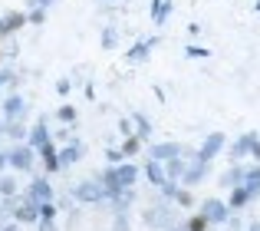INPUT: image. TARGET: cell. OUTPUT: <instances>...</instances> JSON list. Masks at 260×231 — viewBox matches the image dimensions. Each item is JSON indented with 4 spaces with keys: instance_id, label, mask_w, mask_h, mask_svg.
<instances>
[{
    "instance_id": "obj_1",
    "label": "cell",
    "mask_w": 260,
    "mask_h": 231,
    "mask_svg": "<svg viewBox=\"0 0 260 231\" xmlns=\"http://www.w3.org/2000/svg\"><path fill=\"white\" fill-rule=\"evenodd\" d=\"M135 165H122V168H109L106 175H102V192H122V188H132L135 182Z\"/></svg>"
},
{
    "instance_id": "obj_12",
    "label": "cell",
    "mask_w": 260,
    "mask_h": 231,
    "mask_svg": "<svg viewBox=\"0 0 260 231\" xmlns=\"http://www.w3.org/2000/svg\"><path fill=\"white\" fill-rule=\"evenodd\" d=\"M79 159H83V146H79V142H76V146H66L63 152H59V162H63V165H70V162H79Z\"/></svg>"
},
{
    "instance_id": "obj_11",
    "label": "cell",
    "mask_w": 260,
    "mask_h": 231,
    "mask_svg": "<svg viewBox=\"0 0 260 231\" xmlns=\"http://www.w3.org/2000/svg\"><path fill=\"white\" fill-rule=\"evenodd\" d=\"M50 146V132H46V126L40 122V126L30 129V149H46Z\"/></svg>"
},
{
    "instance_id": "obj_33",
    "label": "cell",
    "mask_w": 260,
    "mask_h": 231,
    "mask_svg": "<svg viewBox=\"0 0 260 231\" xmlns=\"http://www.w3.org/2000/svg\"><path fill=\"white\" fill-rule=\"evenodd\" d=\"M135 122H139V135H148V122L142 119V115H139V119H135Z\"/></svg>"
},
{
    "instance_id": "obj_25",
    "label": "cell",
    "mask_w": 260,
    "mask_h": 231,
    "mask_svg": "<svg viewBox=\"0 0 260 231\" xmlns=\"http://www.w3.org/2000/svg\"><path fill=\"white\" fill-rule=\"evenodd\" d=\"M145 53H148V43H139V46H135L132 53H128V60H142Z\"/></svg>"
},
{
    "instance_id": "obj_14",
    "label": "cell",
    "mask_w": 260,
    "mask_h": 231,
    "mask_svg": "<svg viewBox=\"0 0 260 231\" xmlns=\"http://www.w3.org/2000/svg\"><path fill=\"white\" fill-rule=\"evenodd\" d=\"M43 162H46V168H50V172H56V168L63 165V162H59V152H56L53 146H46V149H43Z\"/></svg>"
},
{
    "instance_id": "obj_18",
    "label": "cell",
    "mask_w": 260,
    "mask_h": 231,
    "mask_svg": "<svg viewBox=\"0 0 260 231\" xmlns=\"http://www.w3.org/2000/svg\"><path fill=\"white\" fill-rule=\"evenodd\" d=\"M0 195H7V198L17 195V179H13V175H4V179H0Z\"/></svg>"
},
{
    "instance_id": "obj_22",
    "label": "cell",
    "mask_w": 260,
    "mask_h": 231,
    "mask_svg": "<svg viewBox=\"0 0 260 231\" xmlns=\"http://www.w3.org/2000/svg\"><path fill=\"white\" fill-rule=\"evenodd\" d=\"M7 132H10L13 139H23V135H26V129H23V122H10V126H7Z\"/></svg>"
},
{
    "instance_id": "obj_15",
    "label": "cell",
    "mask_w": 260,
    "mask_h": 231,
    "mask_svg": "<svg viewBox=\"0 0 260 231\" xmlns=\"http://www.w3.org/2000/svg\"><path fill=\"white\" fill-rule=\"evenodd\" d=\"M224 185L241 188L244 185V168H231V172H224Z\"/></svg>"
},
{
    "instance_id": "obj_27",
    "label": "cell",
    "mask_w": 260,
    "mask_h": 231,
    "mask_svg": "<svg viewBox=\"0 0 260 231\" xmlns=\"http://www.w3.org/2000/svg\"><path fill=\"white\" fill-rule=\"evenodd\" d=\"M112 231H128V218H125V215H119V218H115Z\"/></svg>"
},
{
    "instance_id": "obj_8",
    "label": "cell",
    "mask_w": 260,
    "mask_h": 231,
    "mask_svg": "<svg viewBox=\"0 0 260 231\" xmlns=\"http://www.w3.org/2000/svg\"><path fill=\"white\" fill-rule=\"evenodd\" d=\"M13 218L23 221V225H33V221H40V208H37V205H33V201L23 195V205H20L17 212H13Z\"/></svg>"
},
{
    "instance_id": "obj_20",
    "label": "cell",
    "mask_w": 260,
    "mask_h": 231,
    "mask_svg": "<svg viewBox=\"0 0 260 231\" xmlns=\"http://www.w3.org/2000/svg\"><path fill=\"white\" fill-rule=\"evenodd\" d=\"M244 201H250V195H247V188H231V208H237V205H244Z\"/></svg>"
},
{
    "instance_id": "obj_21",
    "label": "cell",
    "mask_w": 260,
    "mask_h": 231,
    "mask_svg": "<svg viewBox=\"0 0 260 231\" xmlns=\"http://www.w3.org/2000/svg\"><path fill=\"white\" fill-rule=\"evenodd\" d=\"M168 182H172V179H178V175H184V162L181 159H172V162H168Z\"/></svg>"
},
{
    "instance_id": "obj_23",
    "label": "cell",
    "mask_w": 260,
    "mask_h": 231,
    "mask_svg": "<svg viewBox=\"0 0 260 231\" xmlns=\"http://www.w3.org/2000/svg\"><path fill=\"white\" fill-rule=\"evenodd\" d=\"M201 175H204V162H201V165H194V168H188V175H184V179H188V182H198Z\"/></svg>"
},
{
    "instance_id": "obj_6",
    "label": "cell",
    "mask_w": 260,
    "mask_h": 231,
    "mask_svg": "<svg viewBox=\"0 0 260 231\" xmlns=\"http://www.w3.org/2000/svg\"><path fill=\"white\" fill-rule=\"evenodd\" d=\"M26 112V103H23V96H10V99H4V119H10V122H20V115Z\"/></svg>"
},
{
    "instance_id": "obj_10",
    "label": "cell",
    "mask_w": 260,
    "mask_h": 231,
    "mask_svg": "<svg viewBox=\"0 0 260 231\" xmlns=\"http://www.w3.org/2000/svg\"><path fill=\"white\" fill-rule=\"evenodd\" d=\"M221 146H224V135H221V132H214V135H211V139H208V142L201 146V155H198V159H201V162L214 159V155L221 152Z\"/></svg>"
},
{
    "instance_id": "obj_5",
    "label": "cell",
    "mask_w": 260,
    "mask_h": 231,
    "mask_svg": "<svg viewBox=\"0 0 260 231\" xmlns=\"http://www.w3.org/2000/svg\"><path fill=\"white\" fill-rule=\"evenodd\" d=\"M201 218H204V221H228V205H224V201H217V198L204 201Z\"/></svg>"
},
{
    "instance_id": "obj_31",
    "label": "cell",
    "mask_w": 260,
    "mask_h": 231,
    "mask_svg": "<svg viewBox=\"0 0 260 231\" xmlns=\"http://www.w3.org/2000/svg\"><path fill=\"white\" fill-rule=\"evenodd\" d=\"M175 198H178V205H191V195H188V192H178Z\"/></svg>"
},
{
    "instance_id": "obj_17",
    "label": "cell",
    "mask_w": 260,
    "mask_h": 231,
    "mask_svg": "<svg viewBox=\"0 0 260 231\" xmlns=\"http://www.w3.org/2000/svg\"><path fill=\"white\" fill-rule=\"evenodd\" d=\"M244 179H247V195L254 198V195H260V172H244Z\"/></svg>"
},
{
    "instance_id": "obj_36",
    "label": "cell",
    "mask_w": 260,
    "mask_h": 231,
    "mask_svg": "<svg viewBox=\"0 0 260 231\" xmlns=\"http://www.w3.org/2000/svg\"><path fill=\"white\" fill-rule=\"evenodd\" d=\"M0 132H7V119H4V115H0Z\"/></svg>"
},
{
    "instance_id": "obj_26",
    "label": "cell",
    "mask_w": 260,
    "mask_h": 231,
    "mask_svg": "<svg viewBox=\"0 0 260 231\" xmlns=\"http://www.w3.org/2000/svg\"><path fill=\"white\" fill-rule=\"evenodd\" d=\"M59 119H63V122H73V119H76V109H73V106H63V109H59Z\"/></svg>"
},
{
    "instance_id": "obj_24",
    "label": "cell",
    "mask_w": 260,
    "mask_h": 231,
    "mask_svg": "<svg viewBox=\"0 0 260 231\" xmlns=\"http://www.w3.org/2000/svg\"><path fill=\"white\" fill-rule=\"evenodd\" d=\"M53 215H56V208H53V201H50V205H40V218H43V221H50Z\"/></svg>"
},
{
    "instance_id": "obj_37",
    "label": "cell",
    "mask_w": 260,
    "mask_h": 231,
    "mask_svg": "<svg viewBox=\"0 0 260 231\" xmlns=\"http://www.w3.org/2000/svg\"><path fill=\"white\" fill-rule=\"evenodd\" d=\"M250 231H260V221H254V225H250Z\"/></svg>"
},
{
    "instance_id": "obj_32",
    "label": "cell",
    "mask_w": 260,
    "mask_h": 231,
    "mask_svg": "<svg viewBox=\"0 0 260 231\" xmlns=\"http://www.w3.org/2000/svg\"><path fill=\"white\" fill-rule=\"evenodd\" d=\"M102 43H106V46H112V43H115V30H106V37H102Z\"/></svg>"
},
{
    "instance_id": "obj_38",
    "label": "cell",
    "mask_w": 260,
    "mask_h": 231,
    "mask_svg": "<svg viewBox=\"0 0 260 231\" xmlns=\"http://www.w3.org/2000/svg\"><path fill=\"white\" fill-rule=\"evenodd\" d=\"M37 4H40V7H46V4H53V0H37Z\"/></svg>"
},
{
    "instance_id": "obj_4",
    "label": "cell",
    "mask_w": 260,
    "mask_h": 231,
    "mask_svg": "<svg viewBox=\"0 0 260 231\" xmlns=\"http://www.w3.org/2000/svg\"><path fill=\"white\" fill-rule=\"evenodd\" d=\"M7 159H10L13 168L26 172V168H33V149H30V146H17L13 152H7Z\"/></svg>"
},
{
    "instance_id": "obj_28",
    "label": "cell",
    "mask_w": 260,
    "mask_h": 231,
    "mask_svg": "<svg viewBox=\"0 0 260 231\" xmlns=\"http://www.w3.org/2000/svg\"><path fill=\"white\" fill-rule=\"evenodd\" d=\"M7 83H13V73L10 70H0V90H4Z\"/></svg>"
},
{
    "instance_id": "obj_2",
    "label": "cell",
    "mask_w": 260,
    "mask_h": 231,
    "mask_svg": "<svg viewBox=\"0 0 260 231\" xmlns=\"http://www.w3.org/2000/svg\"><path fill=\"white\" fill-rule=\"evenodd\" d=\"M26 198L33 201V205H50L53 201V188H50V182H43V179H37V182H30V188H26Z\"/></svg>"
},
{
    "instance_id": "obj_3",
    "label": "cell",
    "mask_w": 260,
    "mask_h": 231,
    "mask_svg": "<svg viewBox=\"0 0 260 231\" xmlns=\"http://www.w3.org/2000/svg\"><path fill=\"white\" fill-rule=\"evenodd\" d=\"M102 182H83V185L73 188V198L76 201H102Z\"/></svg>"
},
{
    "instance_id": "obj_35",
    "label": "cell",
    "mask_w": 260,
    "mask_h": 231,
    "mask_svg": "<svg viewBox=\"0 0 260 231\" xmlns=\"http://www.w3.org/2000/svg\"><path fill=\"white\" fill-rule=\"evenodd\" d=\"M4 165H10V159H7V152H0V168Z\"/></svg>"
},
{
    "instance_id": "obj_16",
    "label": "cell",
    "mask_w": 260,
    "mask_h": 231,
    "mask_svg": "<svg viewBox=\"0 0 260 231\" xmlns=\"http://www.w3.org/2000/svg\"><path fill=\"white\" fill-rule=\"evenodd\" d=\"M23 23H26L23 13H7V17H4V33H7V30H20Z\"/></svg>"
},
{
    "instance_id": "obj_19",
    "label": "cell",
    "mask_w": 260,
    "mask_h": 231,
    "mask_svg": "<svg viewBox=\"0 0 260 231\" xmlns=\"http://www.w3.org/2000/svg\"><path fill=\"white\" fill-rule=\"evenodd\" d=\"M247 149H257V139H254V135H244V139L234 146V159H241V155L247 152Z\"/></svg>"
},
{
    "instance_id": "obj_34",
    "label": "cell",
    "mask_w": 260,
    "mask_h": 231,
    "mask_svg": "<svg viewBox=\"0 0 260 231\" xmlns=\"http://www.w3.org/2000/svg\"><path fill=\"white\" fill-rule=\"evenodd\" d=\"M40 231H56V225L53 221H40Z\"/></svg>"
},
{
    "instance_id": "obj_13",
    "label": "cell",
    "mask_w": 260,
    "mask_h": 231,
    "mask_svg": "<svg viewBox=\"0 0 260 231\" xmlns=\"http://www.w3.org/2000/svg\"><path fill=\"white\" fill-rule=\"evenodd\" d=\"M145 172H148V179H152V185H165V182H168V175L161 172V165H158V162H148V168H145Z\"/></svg>"
},
{
    "instance_id": "obj_7",
    "label": "cell",
    "mask_w": 260,
    "mask_h": 231,
    "mask_svg": "<svg viewBox=\"0 0 260 231\" xmlns=\"http://www.w3.org/2000/svg\"><path fill=\"white\" fill-rule=\"evenodd\" d=\"M145 221L155 228H165L168 221H172V208L168 205H152V212H145Z\"/></svg>"
},
{
    "instance_id": "obj_9",
    "label": "cell",
    "mask_w": 260,
    "mask_h": 231,
    "mask_svg": "<svg viewBox=\"0 0 260 231\" xmlns=\"http://www.w3.org/2000/svg\"><path fill=\"white\" fill-rule=\"evenodd\" d=\"M175 155H181V149H178L175 142H161V146L152 149V162H172Z\"/></svg>"
},
{
    "instance_id": "obj_29",
    "label": "cell",
    "mask_w": 260,
    "mask_h": 231,
    "mask_svg": "<svg viewBox=\"0 0 260 231\" xmlns=\"http://www.w3.org/2000/svg\"><path fill=\"white\" fill-rule=\"evenodd\" d=\"M168 13H172V7H168V4H161V7H158V13H155V20H158V23H161V20H165Z\"/></svg>"
},
{
    "instance_id": "obj_30",
    "label": "cell",
    "mask_w": 260,
    "mask_h": 231,
    "mask_svg": "<svg viewBox=\"0 0 260 231\" xmlns=\"http://www.w3.org/2000/svg\"><path fill=\"white\" fill-rule=\"evenodd\" d=\"M135 149H139V139H128V142H125V149H122V155H128V152H135Z\"/></svg>"
}]
</instances>
